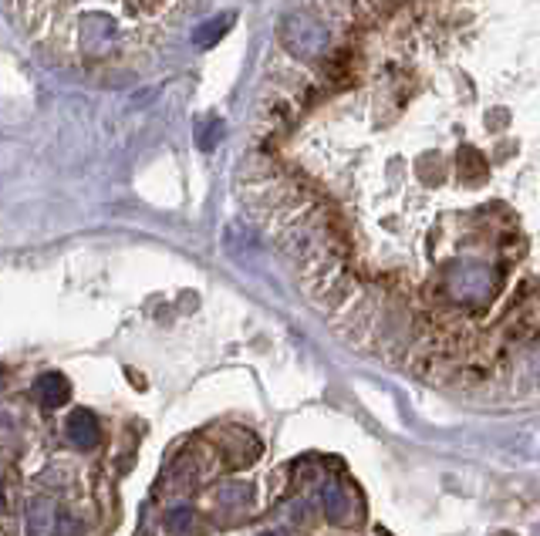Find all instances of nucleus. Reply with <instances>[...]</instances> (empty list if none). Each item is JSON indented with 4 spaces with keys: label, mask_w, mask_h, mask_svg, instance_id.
I'll return each instance as SVG.
<instances>
[{
    "label": "nucleus",
    "mask_w": 540,
    "mask_h": 536,
    "mask_svg": "<svg viewBox=\"0 0 540 536\" xmlns=\"http://www.w3.org/2000/svg\"><path fill=\"white\" fill-rule=\"evenodd\" d=\"M321 510L335 526H341L351 516V499L345 489H341V483H328L321 489Z\"/></svg>",
    "instance_id": "nucleus-5"
},
{
    "label": "nucleus",
    "mask_w": 540,
    "mask_h": 536,
    "mask_svg": "<svg viewBox=\"0 0 540 536\" xmlns=\"http://www.w3.org/2000/svg\"><path fill=\"white\" fill-rule=\"evenodd\" d=\"M27 530H31V536H48L54 530V503L34 499V503L27 506Z\"/></svg>",
    "instance_id": "nucleus-6"
},
{
    "label": "nucleus",
    "mask_w": 540,
    "mask_h": 536,
    "mask_svg": "<svg viewBox=\"0 0 540 536\" xmlns=\"http://www.w3.org/2000/svg\"><path fill=\"white\" fill-rule=\"evenodd\" d=\"M493 294H497V274H493V267H486V263L470 260V263H459V267L449 270L446 297L453 304L483 307L493 301Z\"/></svg>",
    "instance_id": "nucleus-2"
},
{
    "label": "nucleus",
    "mask_w": 540,
    "mask_h": 536,
    "mask_svg": "<svg viewBox=\"0 0 540 536\" xmlns=\"http://www.w3.org/2000/svg\"><path fill=\"white\" fill-rule=\"evenodd\" d=\"M459 166H463V176L470 172V183H483L486 179V159L480 149H473V145H463V149H459Z\"/></svg>",
    "instance_id": "nucleus-8"
},
{
    "label": "nucleus",
    "mask_w": 540,
    "mask_h": 536,
    "mask_svg": "<svg viewBox=\"0 0 540 536\" xmlns=\"http://www.w3.org/2000/svg\"><path fill=\"white\" fill-rule=\"evenodd\" d=\"M189 520H193V513H189V506H176V510L169 513V526H173V530H186Z\"/></svg>",
    "instance_id": "nucleus-12"
},
{
    "label": "nucleus",
    "mask_w": 540,
    "mask_h": 536,
    "mask_svg": "<svg viewBox=\"0 0 540 536\" xmlns=\"http://www.w3.org/2000/svg\"><path fill=\"white\" fill-rule=\"evenodd\" d=\"M71 445H78V449H95L98 442H102V425L88 408H78V412H71V419L65 425Z\"/></svg>",
    "instance_id": "nucleus-3"
},
{
    "label": "nucleus",
    "mask_w": 540,
    "mask_h": 536,
    "mask_svg": "<svg viewBox=\"0 0 540 536\" xmlns=\"http://www.w3.org/2000/svg\"><path fill=\"white\" fill-rule=\"evenodd\" d=\"M230 24H233V14H220V17H213V21H206L203 27H196L193 44H196V48H213V44L220 41L223 34L230 31Z\"/></svg>",
    "instance_id": "nucleus-7"
},
{
    "label": "nucleus",
    "mask_w": 540,
    "mask_h": 536,
    "mask_svg": "<svg viewBox=\"0 0 540 536\" xmlns=\"http://www.w3.org/2000/svg\"><path fill=\"white\" fill-rule=\"evenodd\" d=\"M281 44L301 61H321L331 51V34L311 11H294L281 24Z\"/></svg>",
    "instance_id": "nucleus-1"
},
{
    "label": "nucleus",
    "mask_w": 540,
    "mask_h": 536,
    "mask_svg": "<svg viewBox=\"0 0 540 536\" xmlns=\"http://www.w3.org/2000/svg\"><path fill=\"white\" fill-rule=\"evenodd\" d=\"M233 499H240V503H250V486H227V489H220V503H233Z\"/></svg>",
    "instance_id": "nucleus-11"
},
{
    "label": "nucleus",
    "mask_w": 540,
    "mask_h": 536,
    "mask_svg": "<svg viewBox=\"0 0 540 536\" xmlns=\"http://www.w3.org/2000/svg\"><path fill=\"white\" fill-rule=\"evenodd\" d=\"M34 395H38V402L44 408H61L71 398V385L65 375H58V371H48V375H41L34 381Z\"/></svg>",
    "instance_id": "nucleus-4"
},
{
    "label": "nucleus",
    "mask_w": 540,
    "mask_h": 536,
    "mask_svg": "<svg viewBox=\"0 0 540 536\" xmlns=\"http://www.w3.org/2000/svg\"><path fill=\"white\" fill-rule=\"evenodd\" d=\"M524 371L530 375V385L540 388V348H537V351H530L527 358H524Z\"/></svg>",
    "instance_id": "nucleus-10"
},
{
    "label": "nucleus",
    "mask_w": 540,
    "mask_h": 536,
    "mask_svg": "<svg viewBox=\"0 0 540 536\" xmlns=\"http://www.w3.org/2000/svg\"><path fill=\"white\" fill-rule=\"evenodd\" d=\"M260 536H287V533H277V530H270V533H260Z\"/></svg>",
    "instance_id": "nucleus-13"
},
{
    "label": "nucleus",
    "mask_w": 540,
    "mask_h": 536,
    "mask_svg": "<svg viewBox=\"0 0 540 536\" xmlns=\"http://www.w3.org/2000/svg\"><path fill=\"white\" fill-rule=\"evenodd\" d=\"M223 139V122L220 118H203L200 125H196V142H200V149H216V142Z\"/></svg>",
    "instance_id": "nucleus-9"
}]
</instances>
